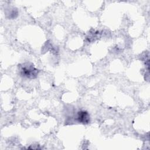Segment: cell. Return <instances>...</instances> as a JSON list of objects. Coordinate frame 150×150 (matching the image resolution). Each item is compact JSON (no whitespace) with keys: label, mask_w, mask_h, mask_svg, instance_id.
Segmentation results:
<instances>
[{"label":"cell","mask_w":150,"mask_h":150,"mask_svg":"<svg viewBox=\"0 0 150 150\" xmlns=\"http://www.w3.org/2000/svg\"><path fill=\"white\" fill-rule=\"evenodd\" d=\"M20 70L22 76L30 79L36 77L38 73V71L36 69L33 67L32 66L29 65L22 66Z\"/></svg>","instance_id":"obj_1"},{"label":"cell","mask_w":150,"mask_h":150,"mask_svg":"<svg viewBox=\"0 0 150 150\" xmlns=\"http://www.w3.org/2000/svg\"><path fill=\"white\" fill-rule=\"evenodd\" d=\"M77 120L82 123H88L90 121V116L88 114L84 111H79L77 115Z\"/></svg>","instance_id":"obj_2"}]
</instances>
